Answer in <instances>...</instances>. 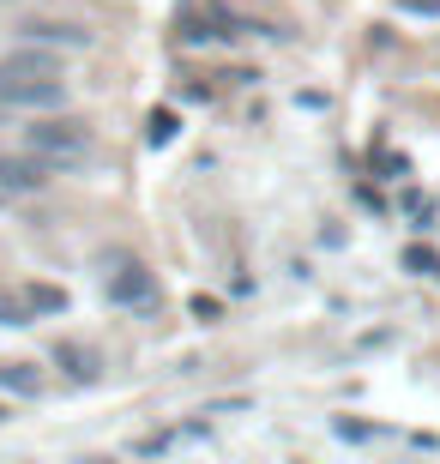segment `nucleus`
Segmentation results:
<instances>
[{
  "instance_id": "f257e3e1",
  "label": "nucleus",
  "mask_w": 440,
  "mask_h": 464,
  "mask_svg": "<svg viewBox=\"0 0 440 464\" xmlns=\"http://www.w3.org/2000/svg\"><path fill=\"white\" fill-rule=\"evenodd\" d=\"M24 151H36L43 163H85L91 157V127L85 121H73V115H61V109H43V115L24 127Z\"/></svg>"
},
{
  "instance_id": "f03ea898",
  "label": "nucleus",
  "mask_w": 440,
  "mask_h": 464,
  "mask_svg": "<svg viewBox=\"0 0 440 464\" xmlns=\"http://www.w3.org/2000/svg\"><path fill=\"white\" fill-rule=\"evenodd\" d=\"M109 302H115V308H133V314H157L163 308V290H157V277L145 272V266H121V272L109 277Z\"/></svg>"
},
{
  "instance_id": "7ed1b4c3",
  "label": "nucleus",
  "mask_w": 440,
  "mask_h": 464,
  "mask_svg": "<svg viewBox=\"0 0 440 464\" xmlns=\"http://www.w3.org/2000/svg\"><path fill=\"white\" fill-rule=\"evenodd\" d=\"M49 188V163L36 151L24 157H0V199H31V193Z\"/></svg>"
},
{
  "instance_id": "20e7f679",
  "label": "nucleus",
  "mask_w": 440,
  "mask_h": 464,
  "mask_svg": "<svg viewBox=\"0 0 440 464\" xmlns=\"http://www.w3.org/2000/svg\"><path fill=\"white\" fill-rule=\"evenodd\" d=\"M24 43L54 49V54H85L91 31H85V24H73V18H31V24H24Z\"/></svg>"
},
{
  "instance_id": "39448f33",
  "label": "nucleus",
  "mask_w": 440,
  "mask_h": 464,
  "mask_svg": "<svg viewBox=\"0 0 440 464\" xmlns=\"http://www.w3.org/2000/svg\"><path fill=\"white\" fill-rule=\"evenodd\" d=\"M0 72H6V67H0ZM0 103H18V109H61V103H67V85H61V79H13V72H6Z\"/></svg>"
},
{
  "instance_id": "423d86ee",
  "label": "nucleus",
  "mask_w": 440,
  "mask_h": 464,
  "mask_svg": "<svg viewBox=\"0 0 440 464\" xmlns=\"http://www.w3.org/2000/svg\"><path fill=\"white\" fill-rule=\"evenodd\" d=\"M0 67L13 72V79H61V67H54V49H18V54H6Z\"/></svg>"
},
{
  "instance_id": "0eeeda50",
  "label": "nucleus",
  "mask_w": 440,
  "mask_h": 464,
  "mask_svg": "<svg viewBox=\"0 0 440 464\" xmlns=\"http://www.w3.org/2000/svg\"><path fill=\"white\" fill-rule=\"evenodd\" d=\"M24 308H31V320L36 314H67V290H54V284H24Z\"/></svg>"
},
{
  "instance_id": "6e6552de",
  "label": "nucleus",
  "mask_w": 440,
  "mask_h": 464,
  "mask_svg": "<svg viewBox=\"0 0 440 464\" xmlns=\"http://www.w3.org/2000/svg\"><path fill=\"white\" fill-rule=\"evenodd\" d=\"M0 386L6 392H36V368L31 362H0Z\"/></svg>"
},
{
  "instance_id": "1a4fd4ad",
  "label": "nucleus",
  "mask_w": 440,
  "mask_h": 464,
  "mask_svg": "<svg viewBox=\"0 0 440 464\" xmlns=\"http://www.w3.org/2000/svg\"><path fill=\"white\" fill-rule=\"evenodd\" d=\"M0 326H31V308H24V295H0Z\"/></svg>"
},
{
  "instance_id": "9d476101",
  "label": "nucleus",
  "mask_w": 440,
  "mask_h": 464,
  "mask_svg": "<svg viewBox=\"0 0 440 464\" xmlns=\"http://www.w3.org/2000/svg\"><path fill=\"white\" fill-rule=\"evenodd\" d=\"M61 362H67V374H73V380H97V362L79 356V350H61Z\"/></svg>"
},
{
  "instance_id": "9b49d317",
  "label": "nucleus",
  "mask_w": 440,
  "mask_h": 464,
  "mask_svg": "<svg viewBox=\"0 0 440 464\" xmlns=\"http://www.w3.org/2000/svg\"><path fill=\"white\" fill-rule=\"evenodd\" d=\"M405 266H410V272H440V266H435V254H423V247H410V254H405Z\"/></svg>"
},
{
  "instance_id": "f8f14e48",
  "label": "nucleus",
  "mask_w": 440,
  "mask_h": 464,
  "mask_svg": "<svg viewBox=\"0 0 440 464\" xmlns=\"http://www.w3.org/2000/svg\"><path fill=\"white\" fill-rule=\"evenodd\" d=\"M398 6H410V13H440V0H398Z\"/></svg>"
},
{
  "instance_id": "ddd939ff",
  "label": "nucleus",
  "mask_w": 440,
  "mask_h": 464,
  "mask_svg": "<svg viewBox=\"0 0 440 464\" xmlns=\"http://www.w3.org/2000/svg\"><path fill=\"white\" fill-rule=\"evenodd\" d=\"M0 91H6V72H0Z\"/></svg>"
},
{
  "instance_id": "4468645a",
  "label": "nucleus",
  "mask_w": 440,
  "mask_h": 464,
  "mask_svg": "<svg viewBox=\"0 0 440 464\" xmlns=\"http://www.w3.org/2000/svg\"><path fill=\"white\" fill-rule=\"evenodd\" d=\"M0 422H6V411H0Z\"/></svg>"
}]
</instances>
